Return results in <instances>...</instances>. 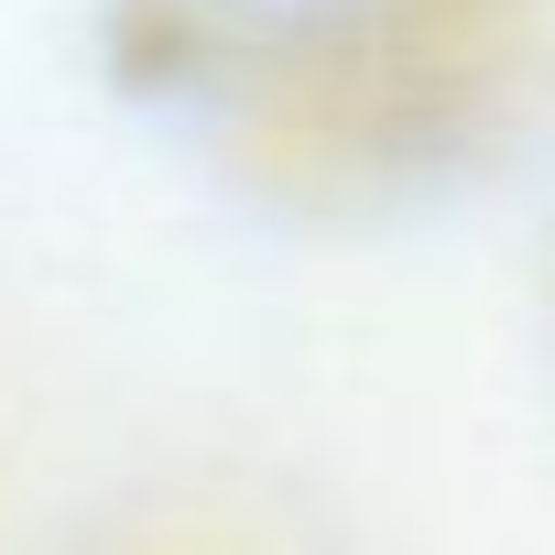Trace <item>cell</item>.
I'll return each instance as SVG.
<instances>
[{
	"label": "cell",
	"instance_id": "6da1fadb",
	"mask_svg": "<svg viewBox=\"0 0 555 555\" xmlns=\"http://www.w3.org/2000/svg\"><path fill=\"white\" fill-rule=\"evenodd\" d=\"M555 88V0H327L250 77V153L295 185H414Z\"/></svg>",
	"mask_w": 555,
	"mask_h": 555
}]
</instances>
